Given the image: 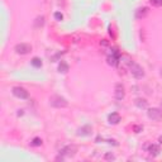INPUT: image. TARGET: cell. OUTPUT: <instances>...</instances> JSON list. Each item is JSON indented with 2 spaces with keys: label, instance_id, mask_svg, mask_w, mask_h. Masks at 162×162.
<instances>
[{
  "label": "cell",
  "instance_id": "obj_1",
  "mask_svg": "<svg viewBox=\"0 0 162 162\" xmlns=\"http://www.w3.org/2000/svg\"><path fill=\"white\" fill-rule=\"evenodd\" d=\"M77 152V147L74 146V145H69V146H65L64 148L60 150V157H57V160H65V157H74Z\"/></svg>",
  "mask_w": 162,
  "mask_h": 162
},
{
  "label": "cell",
  "instance_id": "obj_2",
  "mask_svg": "<svg viewBox=\"0 0 162 162\" xmlns=\"http://www.w3.org/2000/svg\"><path fill=\"white\" fill-rule=\"evenodd\" d=\"M50 104L52 107H55V108H66L69 105L67 100L64 96H61V95H53V96H51Z\"/></svg>",
  "mask_w": 162,
  "mask_h": 162
},
{
  "label": "cell",
  "instance_id": "obj_3",
  "mask_svg": "<svg viewBox=\"0 0 162 162\" xmlns=\"http://www.w3.org/2000/svg\"><path fill=\"white\" fill-rule=\"evenodd\" d=\"M129 69H131V74L134 79H142V77H145V70L142 69V66H139L138 64L136 62H129Z\"/></svg>",
  "mask_w": 162,
  "mask_h": 162
},
{
  "label": "cell",
  "instance_id": "obj_4",
  "mask_svg": "<svg viewBox=\"0 0 162 162\" xmlns=\"http://www.w3.org/2000/svg\"><path fill=\"white\" fill-rule=\"evenodd\" d=\"M12 93H13V95H14L15 98L22 99V100H26V99L29 98V93H28L24 88H22V86H14V88L12 89Z\"/></svg>",
  "mask_w": 162,
  "mask_h": 162
},
{
  "label": "cell",
  "instance_id": "obj_5",
  "mask_svg": "<svg viewBox=\"0 0 162 162\" xmlns=\"http://www.w3.org/2000/svg\"><path fill=\"white\" fill-rule=\"evenodd\" d=\"M14 51L18 55H28L32 51V46L28 43H18V45H15Z\"/></svg>",
  "mask_w": 162,
  "mask_h": 162
},
{
  "label": "cell",
  "instance_id": "obj_6",
  "mask_svg": "<svg viewBox=\"0 0 162 162\" xmlns=\"http://www.w3.org/2000/svg\"><path fill=\"white\" fill-rule=\"evenodd\" d=\"M107 60H108V64L110 66H113V67L118 66L119 65V52L115 48H113L112 50V55H109Z\"/></svg>",
  "mask_w": 162,
  "mask_h": 162
},
{
  "label": "cell",
  "instance_id": "obj_7",
  "mask_svg": "<svg viewBox=\"0 0 162 162\" xmlns=\"http://www.w3.org/2000/svg\"><path fill=\"white\" fill-rule=\"evenodd\" d=\"M147 117L152 120H161L162 119V110L160 108H151L147 112Z\"/></svg>",
  "mask_w": 162,
  "mask_h": 162
},
{
  "label": "cell",
  "instance_id": "obj_8",
  "mask_svg": "<svg viewBox=\"0 0 162 162\" xmlns=\"http://www.w3.org/2000/svg\"><path fill=\"white\" fill-rule=\"evenodd\" d=\"M114 96L117 100H123L126 98V89L123 84H117L114 90Z\"/></svg>",
  "mask_w": 162,
  "mask_h": 162
},
{
  "label": "cell",
  "instance_id": "obj_9",
  "mask_svg": "<svg viewBox=\"0 0 162 162\" xmlns=\"http://www.w3.org/2000/svg\"><path fill=\"white\" fill-rule=\"evenodd\" d=\"M145 150H146V152H148L153 157H156V156L160 155V146H157L155 143H147V145H145Z\"/></svg>",
  "mask_w": 162,
  "mask_h": 162
},
{
  "label": "cell",
  "instance_id": "obj_10",
  "mask_svg": "<svg viewBox=\"0 0 162 162\" xmlns=\"http://www.w3.org/2000/svg\"><path fill=\"white\" fill-rule=\"evenodd\" d=\"M91 133H93V127L89 126V124H86V126H84V127L79 128L76 134H77L79 137H88V136H90Z\"/></svg>",
  "mask_w": 162,
  "mask_h": 162
},
{
  "label": "cell",
  "instance_id": "obj_11",
  "mask_svg": "<svg viewBox=\"0 0 162 162\" xmlns=\"http://www.w3.org/2000/svg\"><path fill=\"white\" fill-rule=\"evenodd\" d=\"M108 122H109V124H119V122H120V115L118 113H112L108 115Z\"/></svg>",
  "mask_w": 162,
  "mask_h": 162
},
{
  "label": "cell",
  "instance_id": "obj_12",
  "mask_svg": "<svg viewBox=\"0 0 162 162\" xmlns=\"http://www.w3.org/2000/svg\"><path fill=\"white\" fill-rule=\"evenodd\" d=\"M134 104H136L139 109H147L148 101H147L146 99H143V98H137V99L134 100Z\"/></svg>",
  "mask_w": 162,
  "mask_h": 162
},
{
  "label": "cell",
  "instance_id": "obj_13",
  "mask_svg": "<svg viewBox=\"0 0 162 162\" xmlns=\"http://www.w3.org/2000/svg\"><path fill=\"white\" fill-rule=\"evenodd\" d=\"M148 14V8H139L137 12H136V18L137 19H141V18H145L146 15Z\"/></svg>",
  "mask_w": 162,
  "mask_h": 162
},
{
  "label": "cell",
  "instance_id": "obj_14",
  "mask_svg": "<svg viewBox=\"0 0 162 162\" xmlns=\"http://www.w3.org/2000/svg\"><path fill=\"white\" fill-rule=\"evenodd\" d=\"M31 65L36 69H39V67H42V60H40L39 57H33L32 61H31Z\"/></svg>",
  "mask_w": 162,
  "mask_h": 162
},
{
  "label": "cell",
  "instance_id": "obj_15",
  "mask_svg": "<svg viewBox=\"0 0 162 162\" xmlns=\"http://www.w3.org/2000/svg\"><path fill=\"white\" fill-rule=\"evenodd\" d=\"M69 71V65L65 62V61H61V64L58 65V72L61 74H66Z\"/></svg>",
  "mask_w": 162,
  "mask_h": 162
},
{
  "label": "cell",
  "instance_id": "obj_16",
  "mask_svg": "<svg viewBox=\"0 0 162 162\" xmlns=\"http://www.w3.org/2000/svg\"><path fill=\"white\" fill-rule=\"evenodd\" d=\"M31 145H32V146H34V147H39V146H42V139L38 138V137H36V138H33V139H32Z\"/></svg>",
  "mask_w": 162,
  "mask_h": 162
},
{
  "label": "cell",
  "instance_id": "obj_17",
  "mask_svg": "<svg viewBox=\"0 0 162 162\" xmlns=\"http://www.w3.org/2000/svg\"><path fill=\"white\" fill-rule=\"evenodd\" d=\"M36 20H37V22H36V27H42L45 24V17H38Z\"/></svg>",
  "mask_w": 162,
  "mask_h": 162
},
{
  "label": "cell",
  "instance_id": "obj_18",
  "mask_svg": "<svg viewBox=\"0 0 162 162\" xmlns=\"http://www.w3.org/2000/svg\"><path fill=\"white\" fill-rule=\"evenodd\" d=\"M104 158H105L107 161H114V160H115V156H114L112 152H108V153H105Z\"/></svg>",
  "mask_w": 162,
  "mask_h": 162
},
{
  "label": "cell",
  "instance_id": "obj_19",
  "mask_svg": "<svg viewBox=\"0 0 162 162\" xmlns=\"http://www.w3.org/2000/svg\"><path fill=\"white\" fill-rule=\"evenodd\" d=\"M151 2V4L153 5V7H162V0H150Z\"/></svg>",
  "mask_w": 162,
  "mask_h": 162
},
{
  "label": "cell",
  "instance_id": "obj_20",
  "mask_svg": "<svg viewBox=\"0 0 162 162\" xmlns=\"http://www.w3.org/2000/svg\"><path fill=\"white\" fill-rule=\"evenodd\" d=\"M55 19L58 20V22H61V20L64 19V15L61 14V13H58V12H56V13H55Z\"/></svg>",
  "mask_w": 162,
  "mask_h": 162
},
{
  "label": "cell",
  "instance_id": "obj_21",
  "mask_svg": "<svg viewBox=\"0 0 162 162\" xmlns=\"http://www.w3.org/2000/svg\"><path fill=\"white\" fill-rule=\"evenodd\" d=\"M134 132L136 133H139V132H142V131H143V126H134Z\"/></svg>",
  "mask_w": 162,
  "mask_h": 162
},
{
  "label": "cell",
  "instance_id": "obj_22",
  "mask_svg": "<svg viewBox=\"0 0 162 162\" xmlns=\"http://www.w3.org/2000/svg\"><path fill=\"white\" fill-rule=\"evenodd\" d=\"M158 142H160L161 145H162V136H160V137H158Z\"/></svg>",
  "mask_w": 162,
  "mask_h": 162
},
{
  "label": "cell",
  "instance_id": "obj_23",
  "mask_svg": "<svg viewBox=\"0 0 162 162\" xmlns=\"http://www.w3.org/2000/svg\"><path fill=\"white\" fill-rule=\"evenodd\" d=\"M161 105H162V100H161Z\"/></svg>",
  "mask_w": 162,
  "mask_h": 162
}]
</instances>
